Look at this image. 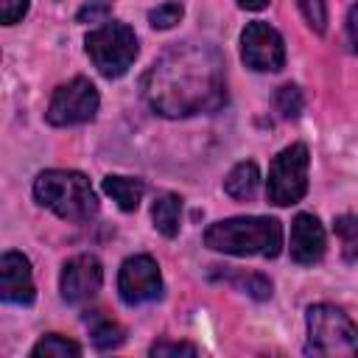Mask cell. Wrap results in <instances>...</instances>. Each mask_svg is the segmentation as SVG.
Returning a JSON list of instances; mask_svg holds the SVG:
<instances>
[{
	"instance_id": "17",
	"label": "cell",
	"mask_w": 358,
	"mask_h": 358,
	"mask_svg": "<svg viewBox=\"0 0 358 358\" xmlns=\"http://www.w3.org/2000/svg\"><path fill=\"white\" fill-rule=\"evenodd\" d=\"M90 336H92V344H95L98 350H115V347H120L123 338H126V333H123V327H120L117 322H112V319H106V316H98V313L92 316Z\"/></svg>"
},
{
	"instance_id": "13",
	"label": "cell",
	"mask_w": 358,
	"mask_h": 358,
	"mask_svg": "<svg viewBox=\"0 0 358 358\" xmlns=\"http://www.w3.org/2000/svg\"><path fill=\"white\" fill-rule=\"evenodd\" d=\"M151 221H154L157 232H162L165 238H176L179 224H182V199L173 196V193L157 196V201L151 207Z\"/></svg>"
},
{
	"instance_id": "16",
	"label": "cell",
	"mask_w": 358,
	"mask_h": 358,
	"mask_svg": "<svg viewBox=\"0 0 358 358\" xmlns=\"http://www.w3.org/2000/svg\"><path fill=\"white\" fill-rule=\"evenodd\" d=\"M34 358H78L81 355V347L59 333H50V336H42L34 350H31Z\"/></svg>"
},
{
	"instance_id": "22",
	"label": "cell",
	"mask_w": 358,
	"mask_h": 358,
	"mask_svg": "<svg viewBox=\"0 0 358 358\" xmlns=\"http://www.w3.org/2000/svg\"><path fill=\"white\" fill-rule=\"evenodd\" d=\"M28 3L31 0H0V20L6 25L20 22L25 17V11H28Z\"/></svg>"
},
{
	"instance_id": "19",
	"label": "cell",
	"mask_w": 358,
	"mask_h": 358,
	"mask_svg": "<svg viewBox=\"0 0 358 358\" xmlns=\"http://www.w3.org/2000/svg\"><path fill=\"white\" fill-rule=\"evenodd\" d=\"M274 106H277V112L282 115V117H296L299 112H302V106H305V98H302V90L296 87V84H282L280 90H277V95H274Z\"/></svg>"
},
{
	"instance_id": "9",
	"label": "cell",
	"mask_w": 358,
	"mask_h": 358,
	"mask_svg": "<svg viewBox=\"0 0 358 358\" xmlns=\"http://www.w3.org/2000/svg\"><path fill=\"white\" fill-rule=\"evenodd\" d=\"M117 291L120 299L126 305H143L151 299L162 296V277H159V266L154 257L148 255H134L126 257L117 274Z\"/></svg>"
},
{
	"instance_id": "2",
	"label": "cell",
	"mask_w": 358,
	"mask_h": 358,
	"mask_svg": "<svg viewBox=\"0 0 358 358\" xmlns=\"http://www.w3.org/2000/svg\"><path fill=\"white\" fill-rule=\"evenodd\" d=\"M204 243L213 252L235 255V257H277L282 249V227L277 218L266 215H238L227 221H215L204 232Z\"/></svg>"
},
{
	"instance_id": "10",
	"label": "cell",
	"mask_w": 358,
	"mask_h": 358,
	"mask_svg": "<svg viewBox=\"0 0 358 358\" xmlns=\"http://www.w3.org/2000/svg\"><path fill=\"white\" fill-rule=\"evenodd\" d=\"M103 282V268L95 255H76L64 263L62 277H59V291L62 299L70 305H84L90 302Z\"/></svg>"
},
{
	"instance_id": "1",
	"label": "cell",
	"mask_w": 358,
	"mask_h": 358,
	"mask_svg": "<svg viewBox=\"0 0 358 358\" xmlns=\"http://www.w3.org/2000/svg\"><path fill=\"white\" fill-rule=\"evenodd\" d=\"M143 95L162 117L207 115L227 101L221 53L207 42L171 45L145 73Z\"/></svg>"
},
{
	"instance_id": "25",
	"label": "cell",
	"mask_w": 358,
	"mask_h": 358,
	"mask_svg": "<svg viewBox=\"0 0 358 358\" xmlns=\"http://www.w3.org/2000/svg\"><path fill=\"white\" fill-rule=\"evenodd\" d=\"M109 14V8L106 6H87V8H81L78 11V22H92V20H101V17H106Z\"/></svg>"
},
{
	"instance_id": "6",
	"label": "cell",
	"mask_w": 358,
	"mask_h": 358,
	"mask_svg": "<svg viewBox=\"0 0 358 358\" xmlns=\"http://www.w3.org/2000/svg\"><path fill=\"white\" fill-rule=\"evenodd\" d=\"M308 165L310 157L302 143L282 148L268 168V185H266L268 201L277 207L296 204L308 190Z\"/></svg>"
},
{
	"instance_id": "14",
	"label": "cell",
	"mask_w": 358,
	"mask_h": 358,
	"mask_svg": "<svg viewBox=\"0 0 358 358\" xmlns=\"http://www.w3.org/2000/svg\"><path fill=\"white\" fill-rule=\"evenodd\" d=\"M103 190H106V196H112V201L120 210L131 213V210L140 207L143 193H145V185L140 179H129V176H106L103 179Z\"/></svg>"
},
{
	"instance_id": "8",
	"label": "cell",
	"mask_w": 358,
	"mask_h": 358,
	"mask_svg": "<svg viewBox=\"0 0 358 358\" xmlns=\"http://www.w3.org/2000/svg\"><path fill=\"white\" fill-rule=\"evenodd\" d=\"M241 59L257 73H274L285 64V42L268 22H249L241 34Z\"/></svg>"
},
{
	"instance_id": "20",
	"label": "cell",
	"mask_w": 358,
	"mask_h": 358,
	"mask_svg": "<svg viewBox=\"0 0 358 358\" xmlns=\"http://www.w3.org/2000/svg\"><path fill=\"white\" fill-rule=\"evenodd\" d=\"M182 14H185L182 3H162V6L148 11V22H151V28L165 31V28H173L182 20Z\"/></svg>"
},
{
	"instance_id": "23",
	"label": "cell",
	"mask_w": 358,
	"mask_h": 358,
	"mask_svg": "<svg viewBox=\"0 0 358 358\" xmlns=\"http://www.w3.org/2000/svg\"><path fill=\"white\" fill-rule=\"evenodd\" d=\"M151 355H196V347L185 341H159L151 347Z\"/></svg>"
},
{
	"instance_id": "21",
	"label": "cell",
	"mask_w": 358,
	"mask_h": 358,
	"mask_svg": "<svg viewBox=\"0 0 358 358\" xmlns=\"http://www.w3.org/2000/svg\"><path fill=\"white\" fill-rule=\"evenodd\" d=\"M299 8L305 14L308 25L316 34H322L324 31V22H327V6H324V0H299Z\"/></svg>"
},
{
	"instance_id": "12",
	"label": "cell",
	"mask_w": 358,
	"mask_h": 358,
	"mask_svg": "<svg viewBox=\"0 0 358 358\" xmlns=\"http://www.w3.org/2000/svg\"><path fill=\"white\" fill-rule=\"evenodd\" d=\"M324 255V229L316 215L299 213L291 224V260L299 266H313Z\"/></svg>"
},
{
	"instance_id": "4",
	"label": "cell",
	"mask_w": 358,
	"mask_h": 358,
	"mask_svg": "<svg viewBox=\"0 0 358 358\" xmlns=\"http://www.w3.org/2000/svg\"><path fill=\"white\" fill-rule=\"evenodd\" d=\"M305 350L313 355H358V324L336 305H310Z\"/></svg>"
},
{
	"instance_id": "24",
	"label": "cell",
	"mask_w": 358,
	"mask_h": 358,
	"mask_svg": "<svg viewBox=\"0 0 358 358\" xmlns=\"http://www.w3.org/2000/svg\"><path fill=\"white\" fill-rule=\"evenodd\" d=\"M347 39H350L352 53H358V6H352L347 14Z\"/></svg>"
},
{
	"instance_id": "11",
	"label": "cell",
	"mask_w": 358,
	"mask_h": 358,
	"mask_svg": "<svg viewBox=\"0 0 358 358\" xmlns=\"http://www.w3.org/2000/svg\"><path fill=\"white\" fill-rule=\"evenodd\" d=\"M34 294L36 291L28 257L22 252H6L0 257V296L14 305H31Z\"/></svg>"
},
{
	"instance_id": "26",
	"label": "cell",
	"mask_w": 358,
	"mask_h": 358,
	"mask_svg": "<svg viewBox=\"0 0 358 358\" xmlns=\"http://www.w3.org/2000/svg\"><path fill=\"white\" fill-rule=\"evenodd\" d=\"M238 6L246 8V11H260V8L268 6V0H238Z\"/></svg>"
},
{
	"instance_id": "3",
	"label": "cell",
	"mask_w": 358,
	"mask_h": 358,
	"mask_svg": "<svg viewBox=\"0 0 358 358\" xmlns=\"http://www.w3.org/2000/svg\"><path fill=\"white\" fill-rule=\"evenodd\" d=\"M34 196L64 221H90L98 213V196L90 179L78 171H42L34 179Z\"/></svg>"
},
{
	"instance_id": "7",
	"label": "cell",
	"mask_w": 358,
	"mask_h": 358,
	"mask_svg": "<svg viewBox=\"0 0 358 358\" xmlns=\"http://www.w3.org/2000/svg\"><path fill=\"white\" fill-rule=\"evenodd\" d=\"M98 112V90L90 78H73L62 87H56L50 103H48V123L50 126H78L92 120Z\"/></svg>"
},
{
	"instance_id": "5",
	"label": "cell",
	"mask_w": 358,
	"mask_h": 358,
	"mask_svg": "<svg viewBox=\"0 0 358 358\" xmlns=\"http://www.w3.org/2000/svg\"><path fill=\"white\" fill-rule=\"evenodd\" d=\"M90 62L98 67L103 78H120L137 59V36L126 22H112L106 20L95 31L87 34L84 39Z\"/></svg>"
},
{
	"instance_id": "15",
	"label": "cell",
	"mask_w": 358,
	"mask_h": 358,
	"mask_svg": "<svg viewBox=\"0 0 358 358\" xmlns=\"http://www.w3.org/2000/svg\"><path fill=\"white\" fill-rule=\"evenodd\" d=\"M257 185H260V171H257L255 162H238V165L227 173V179H224V190H227L232 199H238V201L252 199L255 190H257Z\"/></svg>"
},
{
	"instance_id": "18",
	"label": "cell",
	"mask_w": 358,
	"mask_h": 358,
	"mask_svg": "<svg viewBox=\"0 0 358 358\" xmlns=\"http://www.w3.org/2000/svg\"><path fill=\"white\" fill-rule=\"evenodd\" d=\"M333 232L341 241L344 257L358 263V215H338L336 224H333Z\"/></svg>"
}]
</instances>
